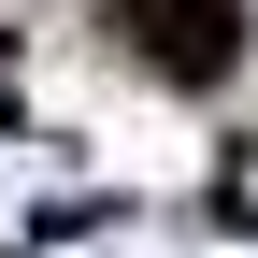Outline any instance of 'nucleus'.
Instances as JSON below:
<instances>
[{"mask_svg":"<svg viewBox=\"0 0 258 258\" xmlns=\"http://www.w3.org/2000/svg\"><path fill=\"white\" fill-rule=\"evenodd\" d=\"M101 29L158 86H230L244 72V0H101Z\"/></svg>","mask_w":258,"mask_h":258,"instance_id":"nucleus-1","label":"nucleus"}]
</instances>
